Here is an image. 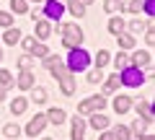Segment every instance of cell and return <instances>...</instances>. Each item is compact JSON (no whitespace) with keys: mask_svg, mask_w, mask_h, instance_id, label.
Returning <instances> with one entry per match:
<instances>
[{"mask_svg":"<svg viewBox=\"0 0 155 140\" xmlns=\"http://www.w3.org/2000/svg\"><path fill=\"white\" fill-rule=\"evenodd\" d=\"M62 31V44L70 47V50H78L80 47V42H83V29L78 26V23H65V26H60Z\"/></svg>","mask_w":155,"mask_h":140,"instance_id":"cell-1","label":"cell"},{"mask_svg":"<svg viewBox=\"0 0 155 140\" xmlns=\"http://www.w3.org/2000/svg\"><path fill=\"white\" fill-rule=\"evenodd\" d=\"M88 62H91V57H88V52L85 50H70V57H67V73H83L85 67H88Z\"/></svg>","mask_w":155,"mask_h":140,"instance_id":"cell-2","label":"cell"},{"mask_svg":"<svg viewBox=\"0 0 155 140\" xmlns=\"http://www.w3.org/2000/svg\"><path fill=\"white\" fill-rule=\"evenodd\" d=\"M104 107H106L104 96H91V99L80 101V107H78V114H96V112H101Z\"/></svg>","mask_w":155,"mask_h":140,"instance_id":"cell-3","label":"cell"},{"mask_svg":"<svg viewBox=\"0 0 155 140\" xmlns=\"http://www.w3.org/2000/svg\"><path fill=\"white\" fill-rule=\"evenodd\" d=\"M119 80H122L124 86H142L145 83V78H142V73H140V67H124L122 73H119Z\"/></svg>","mask_w":155,"mask_h":140,"instance_id":"cell-4","label":"cell"},{"mask_svg":"<svg viewBox=\"0 0 155 140\" xmlns=\"http://www.w3.org/2000/svg\"><path fill=\"white\" fill-rule=\"evenodd\" d=\"M44 127H47V114H36V117H34L31 122H28L26 132H28V135H39Z\"/></svg>","mask_w":155,"mask_h":140,"instance_id":"cell-5","label":"cell"},{"mask_svg":"<svg viewBox=\"0 0 155 140\" xmlns=\"http://www.w3.org/2000/svg\"><path fill=\"white\" fill-rule=\"evenodd\" d=\"M62 3H57V0H47V5H44V13H47V18H60L62 16Z\"/></svg>","mask_w":155,"mask_h":140,"instance_id":"cell-6","label":"cell"},{"mask_svg":"<svg viewBox=\"0 0 155 140\" xmlns=\"http://www.w3.org/2000/svg\"><path fill=\"white\" fill-rule=\"evenodd\" d=\"M132 109V99L129 96H116L114 99V112L116 114H124V112H129Z\"/></svg>","mask_w":155,"mask_h":140,"instance_id":"cell-7","label":"cell"},{"mask_svg":"<svg viewBox=\"0 0 155 140\" xmlns=\"http://www.w3.org/2000/svg\"><path fill=\"white\" fill-rule=\"evenodd\" d=\"M83 132H85V122L75 114V119H72V130H70L72 140H80V138H83Z\"/></svg>","mask_w":155,"mask_h":140,"instance_id":"cell-8","label":"cell"},{"mask_svg":"<svg viewBox=\"0 0 155 140\" xmlns=\"http://www.w3.org/2000/svg\"><path fill=\"white\" fill-rule=\"evenodd\" d=\"M137 112L142 114V122H145V125H150V122H153V109H150V104H147V101H137Z\"/></svg>","mask_w":155,"mask_h":140,"instance_id":"cell-9","label":"cell"},{"mask_svg":"<svg viewBox=\"0 0 155 140\" xmlns=\"http://www.w3.org/2000/svg\"><path fill=\"white\" fill-rule=\"evenodd\" d=\"M18 88H23V91L34 88V75L28 70H21V75H18Z\"/></svg>","mask_w":155,"mask_h":140,"instance_id":"cell-10","label":"cell"},{"mask_svg":"<svg viewBox=\"0 0 155 140\" xmlns=\"http://www.w3.org/2000/svg\"><path fill=\"white\" fill-rule=\"evenodd\" d=\"M150 52H134V57H132V67H142V65H150Z\"/></svg>","mask_w":155,"mask_h":140,"instance_id":"cell-11","label":"cell"},{"mask_svg":"<svg viewBox=\"0 0 155 140\" xmlns=\"http://www.w3.org/2000/svg\"><path fill=\"white\" fill-rule=\"evenodd\" d=\"M60 88H62V94H67V96L75 91V80H72V73H67L65 78H60Z\"/></svg>","mask_w":155,"mask_h":140,"instance_id":"cell-12","label":"cell"},{"mask_svg":"<svg viewBox=\"0 0 155 140\" xmlns=\"http://www.w3.org/2000/svg\"><path fill=\"white\" fill-rule=\"evenodd\" d=\"M47 122H52V125H62V122H65V112H62V109H49V114H47Z\"/></svg>","mask_w":155,"mask_h":140,"instance_id":"cell-13","label":"cell"},{"mask_svg":"<svg viewBox=\"0 0 155 140\" xmlns=\"http://www.w3.org/2000/svg\"><path fill=\"white\" fill-rule=\"evenodd\" d=\"M70 13H72L75 18H83V16H85V5L80 3V0H70Z\"/></svg>","mask_w":155,"mask_h":140,"instance_id":"cell-14","label":"cell"},{"mask_svg":"<svg viewBox=\"0 0 155 140\" xmlns=\"http://www.w3.org/2000/svg\"><path fill=\"white\" fill-rule=\"evenodd\" d=\"M26 107H28L26 99H13L11 101V112L13 114H23V112H26Z\"/></svg>","mask_w":155,"mask_h":140,"instance_id":"cell-15","label":"cell"},{"mask_svg":"<svg viewBox=\"0 0 155 140\" xmlns=\"http://www.w3.org/2000/svg\"><path fill=\"white\" fill-rule=\"evenodd\" d=\"M3 42H5V44H16V42H21V31H18V29H8L5 36H3Z\"/></svg>","mask_w":155,"mask_h":140,"instance_id":"cell-16","label":"cell"},{"mask_svg":"<svg viewBox=\"0 0 155 140\" xmlns=\"http://www.w3.org/2000/svg\"><path fill=\"white\" fill-rule=\"evenodd\" d=\"M129 57L127 55H124V52H119V55H116L114 57V67H116V73H122V70H124V67H129Z\"/></svg>","mask_w":155,"mask_h":140,"instance_id":"cell-17","label":"cell"},{"mask_svg":"<svg viewBox=\"0 0 155 140\" xmlns=\"http://www.w3.org/2000/svg\"><path fill=\"white\" fill-rule=\"evenodd\" d=\"M49 34H52V26H49L47 21H39V23H36V36H39V39H47Z\"/></svg>","mask_w":155,"mask_h":140,"instance_id":"cell-18","label":"cell"},{"mask_svg":"<svg viewBox=\"0 0 155 140\" xmlns=\"http://www.w3.org/2000/svg\"><path fill=\"white\" fill-rule=\"evenodd\" d=\"M91 125H93L96 130H106V125H109V119H106L104 114H98V112H96L93 117H91Z\"/></svg>","mask_w":155,"mask_h":140,"instance_id":"cell-19","label":"cell"},{"mask_svg":"<svg viewBox=\"0 0 155 140\" xmlns=\"http://www.w3.org/2000/svg\"><path fill=\"white\" fill-rule=\"evenodd\" d=\"M119 47H122V50H129V47H134V36L132 34H119Z\"/></svg>","mask_w":155,"mask_h":140,"instance_id":"cell-20","label":"cell"},{"mask_svg":"<svg viewBox=\"0 0 155 140\" xmlns=\"http://www.w3.org/2000/svg\"><path fill=\"white\" fill-rule=\"evenodd\" d=\"M49 70H52V75H54V78H65V75H67V67L62 65V60H60V62H54Z\"/></svg>","mask_w":155,"mask_h":140,"instance_id":"cell-21","label":"cell"},{"mask_svg":"<svg viewBox=\"0 0 155 140\" xmlns=\"http://www.w3.org/2000/svg\"><path fill=\"white\" fill-rule=\"evenodd\" d=\"M122 29H124V21H122L119 16L109 21V31H111V34H122Z\"/></svg>","mask_w":155,"mask_h":140,"instance_id":"cell-22","label":"cell"},{"mask_svg":"<svg viewBox=\"0 0 155 140\" xmlns=\"http://www.w3.org/2000/svg\"><path fill=\"white\" fill-rule=\"evenodd\" d=\"M16 80H13V75L8 73V70H0V88H8V86H13Z\"/></svg>","mask_w":155,"mask_h":140,"instance_id":"cell-23","label":"cell"},{"mask_svg":"<svg viewBox=\"0 0 155 140\" xmlns=\"http://www.w3.org/2000/svg\"><path fill=\"white\" fill-rule=\"evenodd\" d=\"M109 60H111V57H109V52H106V50H98V55H96V67L101 70V67H104Z\"/></svg>","mask_w":155,"mask_h":140,"instance_id":"cell-24","label":"cell"},{"mask_svg":"<svg viewBox=\"0 0 155 140\" xmlns=\"http://www.w3.org/2000/svg\"><path fill=\"white\" fill-rule=\"evenodd\" d=\"M104 8H106V13H116V11H122V3H119V0H106L104 3Z\"/></svg>","mask_w":155,"mask_h":140,"instance_id":"cell-25","label":"cell"},{"mask_svg":"<svg viewBox=\"0 0 155 140\" xmlns=\"http://www.w3.org/2000/svg\"><path fill=\"white\" fill-rule=\"evenodd\" d=\"M104 80H106V91H116V86L122 83V80H119V73L111 75V78H104Z\"/></svg>","mask_w":155,"mask_h":140,"instance_id":"cell-26","label":"cell"},{"mask_svg":"<svg viewBox=\"0 0 155 140\" xmlns=\"http://www.w3.org/2000/svg\"><path fill=\"white\" fill-rule=\"evenodd\" d=\"M31 99L36 101V104H41V101L47 99V91L44 88H31Z\"/></svg>","mask_w":155,"mask_h":140,"instance_id":"cell-27","label":"cell"},{"mask_svg":"<svg viewBox=\"0 0 155 140\" xmlns=\"http://www.w3.org/2000/svg\"><path fill=\"white\" fill-rule=\"evenodd\" d=\"M18 135H21V127H18V125H5V138H18Z\"/></svg>","mask_w":155,"mask_h":140,"instance_id":"cell-28","label":"cell"},{"mask_svg":"<svg viewBox=\"0 0 155 140\" xmlns=\"http://www.w3.org/2000/svg\"><path fill=\"white\" fill-rule=\"evenodd\" d=\"M114 140H129V130L127 127H116L114 130Z\"/></svg>","mask_w":155,"mask_h":140,"instance_id":"cell-29","label":"cell"},{"mask_svg":"<svg viewBox=\"0 0 155 140\" xmlns=\"http://www.w3.org/2000/svg\"><path fill=\"white\" fill-rule=\"evenodd\" d=\"M11 8L16 13H26V0H11Z\"/></svg>","mask_w":155,"mask_h":140,"instance_id":"cell-30","label":"cell"},{"mask_svg":"<svg viewBox=\"0 0 155 140\" xmlns=\"http://www.w3.org/2000/svg\"><path fill=\"white\" fill-rule=\"evenodd\" d=\"M34 57H47V55H49V50H47V47L44 44H34Z\"/></svg>","mask_w":155,"mask_h":140,"instance_id":"cell-31","label":"cell"},{"mask_svg":"<svg viewBox=\"0 0 155 140\" xmlns=\"http://www.w3.org/2000/svg\"><path fill=\"white\" fill-rule=\"evenodd\" d=\"M31 62H34L31 55H23L21 60H18V65H21V70H28V67H31Z\"/></svg>","mask_w":155,"mask_h":140,"instance_id":"cell-32","label":"cell"},{"mask_svg":"<svg viewBox=\"0 0 155 140\" xmlns=\"http://www.w3.org/2000/svg\"><path fill=\"white\" fill-rule=\"evenodd\" d=\"M142 8H145V13L153 18V13H155V3H153V0H142Z\"/></svg>","mask_w":155,"mask_h":140,"instance_id":"cell-33","label":"cell"},{"mask_svg":"<svg viewBox=\"0 0 155 140\" xmlns=\"http://www.w3.org/2000/svg\"><path fill=\"white\" fill-rule=\"evenodd\" d=\"M11 23H13L11 13H0V26H8V29H11Z\"/></svg>","mask_w":155,"mask_h":140,"instance_id":"cell-34","label":"cell"},{"mask_svg":"<svg viewBox=\"0 0 155 140\" xmlns=\"http://www.w3.org/2000/svg\"><path fill=\"white\" fill-rule=\"evenodd\" d=\"M104 80V75H101V70H93V73L88 75V83H101Z\"/></svg>","mask_w":155,"mask_h":140,"instance_id":"cell-35","label":"cell"},{"mask_svg":"<svg viewBox=\"0 0 155 140\" xmlns=\"http://www.w3.org/2000/svg\"><path fill=\"white\" fill-rule=\"evenodd\" d=\"M129 29H132V34H140L145 29V23L142 21H132V23H129Z\"/></svg>","mask_w":155,"mask_h":140,"instance_id":"cell-36","label":"cell"},{"mask_svg":"<svg viewBox=\"0 0 155 140\" xmlns=\"http://www.w3.org/2000/svg\"><path fill=\"white\" fill-rule=\"evenodd\" d=\"M132 130H134L137 135H142V132H145V122H142V119H137V122L132 125Z\"/></svg>","mask_w":155,"mask_h":140,"instance_id":"cell-37","label":"cell"},{"mask_svg":"<svg viewBox=\"0 0 155 140\" xmlns=\"http://www.w3.org/2000/svg\"><path fill=\"white\" fill-rule=\"evenodd\" d=\"M21 44H23V50H28V52H31L36 42H34V39H23V36H21Z\"/></svg>","mask_w":155,"mask_h":140,"instance_id":"cell-38","label":"cell"},{"mask_svg":"<svg viewBox=\"0 0 155 140\" xmlns=\"http://www.w3.org/2000/svg\"><path fill=\"white\" fill-rule=\"evenodd\" d=\"M101 140H114V135H109V132H106V135H101Z\"/></svg>","mask_w":155,"mask_h":140,"instance_id":"cell-39","label":"cell"},{"mask_svg":"<svg viewBox=\"0 0 155 140\" xmlns=\"http://www.w3.org/2000/svg\"><path fill=\"white\" fill-rule=\"evenodd\" d=\"M142 140H155V138H153V135H142Z\"/></svg>","mask_w":155,"mask_h":140,"instance_id":"cell-40","label":"cell"},{"mask_svg":"<svg viewBox=\"0 0 155 140\" xmlns=\"http://www.w3.org/2000/svg\"><path fill=\"white\" fill-rule=\"evenodd\" d=\"M80 3H83V5H88V3H93V0H80Z\"/></svg>","mask_w":155,"mask_h":140,"instance_id":"cell-41","label":"cell"},{"mask_svg":"<svg viewBox=\"0 0 155 140\" xmlns=\"http://www.w3.org/2000/svg\"><path fill=\"white\" fill-rule=\"evenodd\" d=\"M3 96H5V91H3V88H0V101H3Z\"/></svg>","mask_w":155,"mask_h":140,"instance_id":"cell-42","label":"cell"},{"mask_svg":"<svg viewBox=\"0 0 155 140\" xmlns=\"http://www.w3.org/2000/svg\"><path fill=\"white\" fill-rule=\"evenodd\" d=\"M41 140H52V138H41Z\"/></svg>","mask_w":155,"mask_h":140,"instance_id":"cell-43","label":"cell"},{"mask_svg":"<svg viewBox=\"0 0 155 140\" xmlns=\"http://www.w3.org/2000/svg\"><path fill=\"white\" fill-rule=\"evenodd\" d=\"M0 60H3V52H0Z\"/></svg>","mask_w":155,"mask_h":140,"instance_id":"cell-44","label":"cell"},{"mask_svg":"<svg viewBox=\"0 0 155 140\" xmlns=\"http://www.w3.org/2000/svg\"><path fill=\"white\" fill-rule=\"evenodd\" d=\"M34 3H39V0H34Z\"/></svg>","mask_w":155,"mask_h":140,"instance_id":"cell-45","label":"cell"},{"mask_svg":"<svg viewBox=\"0 0 155 140\" xmlns=\"http://www.w3.org/2000/svg\"><path fill=\"white\" fill-rule=\"evenodd\" d=\"M80 140H83V138H80Z\"/></svg>","mask_w":155,"mask_h":140,"instance_id":"cell-46","label":"cell"}]
</instances>
